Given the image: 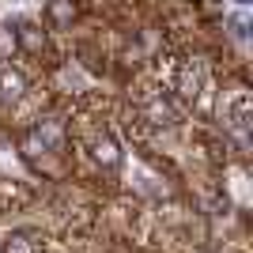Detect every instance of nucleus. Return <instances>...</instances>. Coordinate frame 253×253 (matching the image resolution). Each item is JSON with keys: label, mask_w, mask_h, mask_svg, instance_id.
I'll use <instances>...</instances> for the list:
<instances>
[{"label": "nucleus", "mask_w": 253, "mask_h": 253, "mask_svg": "<svg viewBox=\"0 0 253 253\" xmlns=\"http://www.w3.org/2000/svg\"><path fill=\"white\" fill-rule=\"evenodd\" d=\"M4 253H34L27 234H4Z\"/></svg>", "instance_id": "obj_1"}]
</instances>
